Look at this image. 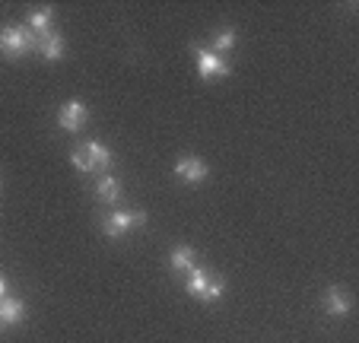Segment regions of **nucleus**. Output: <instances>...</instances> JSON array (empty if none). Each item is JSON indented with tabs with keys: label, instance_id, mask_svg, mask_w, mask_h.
I'll list each match as a JSON object with an SVG mask.
<instances>
[{
	"label": "nucleus",
	"instance_id": "1",
	"mask_svg": "<svg viewBox=\"0 0 359 343\" xmlns=\"http://www.w3.org/2000/svg\"><path fill=\"white\" fill-rule=\"evenodd\" d=\"M29 51H35V35L29 32V26L0 29V54H4L7 61H20Z\"/></svg>",
	"mask_w": 359,
	"mask_h": 343
},
{
	"label": "nucleus",
	"instance_id": "2",
	"mask_svg": "<svg viewBox=\"0 0 359 343\" xmlns=\"http://www.w3.org/2000/svg\"><path fill=\"white\" fill-rule=\"evenodd\" d=\"M70 162H74L80 172H105V168L111 166V149L89 140V143H80V147L70 153Z\"/></svg>",
	"mask_w": 359,
	"mask_h": 343
},
{
	"label": "nucleus",
	"instance_id": "3",
	"mask_svg": "<svg viewBox=\"0 0 359 343\" xmlns=\"http://www.w3.org/2000/svg\"><path fill=\"white\" fill-rule=\"evenodd\" d=\"M140 226H147V213L143 210H115V213H109L102 220V232L109 238H124L128 232H134Z\"/></svg>",
	"mask_w": 359,
	"mask_h": 343
},
{
	"label": "nucleus",
	"instance_id": "4",
	"mask_svg": "<svg viewBox=\"0 0 359 343\" xmlns=\"http://www.w3.org/2000/svg\"><path fill=\"white\" fill-rule=\"evenodd\" d=\"M191 51H194V61H197V74H201L203 80H226V76L232 74V67L226 64V58L213 54L210 48L191 45Z\"/></svg>",
	"mask_w": 359,
	"mask_h": 343
},
{
	"label": "nucleus",
	"instance_id": "5",
	"mask_svg": "<svg viewBox=\"0 0 359 343\" xmlns=\"http://www.w3.org/2000/svg\"><path fill=\"white\" fill-rule=\"evenodd\" d=\"M86 121H89L86 102L70 99V102H64V105L57 108V128L67 130V134H80V130L86 128Z\"/></svg>",
	"mask_w": 359,
	"mask_h": 343
},
{
	"label": "nucleus",
	"instance_id": "6",
	"mask_svg": "<svg viewBox=\"0 0 359 343\" xmlns=\"http://www.w3.org/2000/svg\"><path fill=\"white\" fill-rule=\"evenodd\" d=\"M175 175L188 184H201L203 178L210 175V166H207L201 156H182V159L175 162Z\"/></svg>",
	"mask_w": 359,
	"mask_h": 343
},
{
	"label": "nucleus",
	"instance_id": "7",
	"mask_svg": "<svg viewBox=\"0 0 359 343\" xmlns=\"http://www.w3.org/2000/svg\"><path fill=\"white\" fill-rule=\"evenodd\" d=\"M35 51L45 58V61H61L64 58V39L51 29V32L45 35H35Z\"/></svg>",
	"mask_w": 359,
	"mask_h": 343
},
{
	"label": "nucleus",
	"instance_id": "8",
	"mask_svg": "<svg viewBox=\"0 0 359 343\" xmlns=\"http://www.w3.org/2000/svg\"><path fill=\"white\" fill-rule=\"evenodd\" d=\"M325 311L331 318H344L353 311V299L346 296V290H340V286H331V290L325 292Z\"/></svg>",
	"mask_w": 359,
	"mask_h": 343
},
{
	"label": "nucleus",
	"instance_id": "9",
	"mask_svg": "<svg viewBox=\"0 0 359 343\" xmlns=\"http://www.w3.org/2000/svg\"><path fill=\"white\" fill-rule=\"evenodd\" d=\"M169 267L175 270V274H191V270L197 267V251L188 248V245H178V248H172Z\"/></svg>",
	"mask_w": 359,
	"mask_h": 343
},
{
	"label": "nucleus",
	"instance_id": "10",
	"mask_svg": "<svg viewBox=\"0 0 359 343\" xmlns=\"http://www.w3.org/2000/svg\"><path fill=\"white\" fill-rule=\"evenodd\" d=\"M210 274H213V270H207V267H201V264H197L191 274H184V290H188L194 299H203L207 283H210Z\"/></svg>",
	"mask_w": 359,
	"mask_h": 343
},
{
	"label": "nucleus",
	"instance_id": "11",
	"mask_svg": "<svg viewBox=\"0 0 359 343\" xmlns=\"http://www.w3.org/2000/svg\"><path fill=\"white\" fill-rule=\"evenodd\" d=\"M95 197H99L102 203H115L118 197H121V182H118L115 175H102L99 182H95Z\"/></svg>",
	"mask_w": 359,
	"mask_h": 343
},
{
	"label": "nucleus",
	"instance_id": "12",
	"mask_svg": "<svg viewBox=\"0 0 359 343\" xmlns=\"http://www.w3.org/2000/svg\"><path fill=\"white\" fill-rule=\"evenodd\" d=\"M0 318H4V324H20L26 318V302L16 296H7L0 302Z\"/></svg>",
	"mask_w": 359,
	"mask_h": 343
},
{
	"label": "nucleus",
	"instance_id": "13",
	"mask_svg": "<svg viewBox=\"0 0 359 343\" xmlns=\"http://www.w3.org/2000/svg\"><path fill=\"white\" fill-rule=\"evenodd\" d=\"M51 26H55V10L51 7H41V10H35V13H29V32L32 35L51 32Z\"/></svg>",
	"mask_w": 359,
	"mask_h": 343
},
{
	"label": "nucleus",
	"instance_id": "14",
	"mask_svg": "<svg viewBox=\"0 0 359 343\" xmlns=\"http://www.w3.org/2000/svg\"><path fill=\"white\" fill-rule=\"evenodd\" d=\"M229 48H236V29H219L210 41V51L223 58V51H229Z\"/></svg>",
	"mask_w": 359,
	"mask_h": 343
},
{
	"label": "nucleus",
	"instance_id": "15",
	"mask_svg": "<svg viewBox=\"0 0 359 343\" xmlns=\"http://www.w3.org/2000/svg\"><path fill=\"white\" fill-rule=\"evenodd\" d=\"M7 299V280H4V274H0V302Z\"/></svg>",
	"mask_w": 359,
	"mask_h": 343
},
{
	"label": "nucleus",
	"instance_id": "16",
	"mask_svg": "<svg viewBox=\"0 0 359 343\" xmlns=\"http://www.w3.org/2000/svg\"><path fill=\"white\" fill-rule=\"evenodd\" d=\"M0 328H4V318H0Z\"/></svg>",
	"mask_w": 359,
	"mask_h": 343
}]
</instances>
